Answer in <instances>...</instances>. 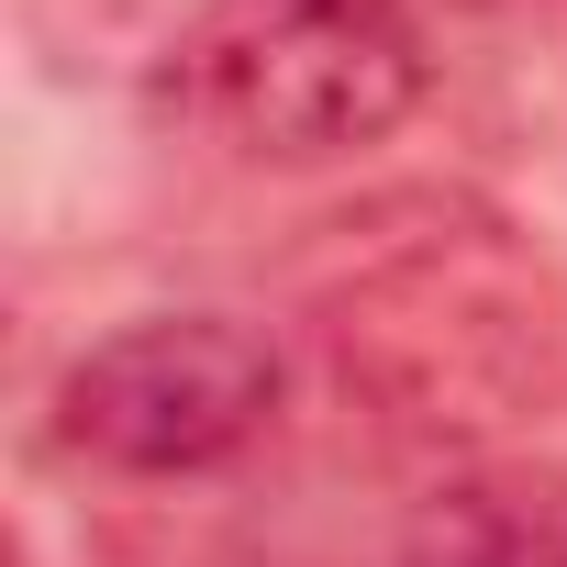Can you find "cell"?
<instances>
[{
    "instance_id": "obj_1",
    "label": "cell",
    "mask_w": 567,
    "mask_h": 567,
    "mask_svg": "<svg viewBox=\"0 0 567 567\" xmlns=\"http://www.w3.org/2000/svg\"><path fill=\"white\" fill-rule=\"evenodd\" d=\"M323 346L357 401L445 445L523 423L567 379L556 278L478 200H412L346 223V267L323 278Z\"/></svg>"
},
{
    "instance_id": "obj_2",
    "label": "cell",
    "mask_w": 567,
    "mask_h": 567,
    "mask_svg": "<svg viewBox=\"0 0 567 567\" xmlns=\"http://www.w3.org/2000/svg\"><path fill=\"white\" fill-rule=\"evenodd\" d=\"M434 90L401 0H212L167 45V112L245 167H323L390 145Z\"/></svg>"
},
{
    "instance_id": "obj_3",
    "label": "cell",
    "mask_w": 567,
    "mask_h": 567,
    "mask_svg": "<svg viewBox=\"0 0 567 567\" xmlns=\"http://www.w3.org/2000/svg\"><path fill=\"white\" fill-rule=\"evenodd\" d=\"M278 423V346L234 312H145L68 357L56 434L112 478H212Z\"/></svg>"
},
{
    "instance_id": "obj_4",
    "label": "cell",
    "mask_w": 567,
    "mask_h": 567,
    "mask_svg": "<svg viewBox=\"0 0 567 567\" xmlns=\"http://www.w3.org/2000/svg\"><path fill=\"white\" fill-rule=\"evenodd\" d=\"M401 567H567L556 467H467L401 523Z\"/></svg>"
}]
</instances>
